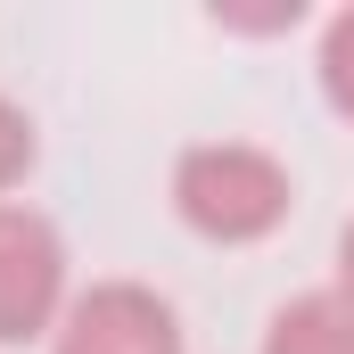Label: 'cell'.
Masks as SVG:
<instances>
[{"label":"cell","mask_w":354,"mask_h":354,"mask_svg":"<svg viewBox=\"0 0 354 354\" xmlns=\"http://www.w3.org/2000/svg\"><path fill=\"white\" fill-rule=\"evenodd\" d=\"M165 206L206 248H264L297 214V165L264 140H239V132L181 140L174 174H165Z\"/></svg>","instance_id":"obj_1"},{"label":"cell","mask_w":354,"mask_h":354,"mask_svg":"<svg viewBox=\"0 0 354 354\" xmlns=\"http://www.w3.org/2000/svg\"><path fill=\"white\" fill-rule=\"evenodd\" d=\"M66 305H75L66 231L33 198H0V346H50Z\"/></svg>","instance_id":"obj_2"},{"label":"cell","mask_w":354,"mask_h":354,"mask_svg":"<svg viewBox=\"0 0 354 354\" xmlns=\"http://www.w3.org/2000/svg\"><path fill=\"white\" fill-rule=\"evenodd\" d=\"M41 354H189V330H181V305L157 280L107 272V280L75 288V305L58 313Z\"/></svg>","instance_id":"obj_3"},{"label":"cell","mask_w":354,"mask_h":354,"mask_svg":"<svg viewBox=\"0 0 354 354\" xmlns=\"http://www.w3.org/2000/svg\"><path fill=\"white\" fill-rule=\"evenodd\" d=\"M256 354H354V297L346 288H297L288 305H272Z\"/></svg>","instance_id":"obj_4"},{"label":"cell","mask_w":354,"mask_h":354,"mask_svg":"<svg viewBox=\"0 0 354 354\" xmlns=\"http://www.w3.org/2000/svg\"><path fill=\"white\" fill-rule=\"evenodd\" d=\"M313 91H322V107L338 124H354V0L330 8L322 33H313Z\"/></svg>","instance_id":"obj_5"},{"label":"cell","mask_w":354,"mask_h":354,"mask_svg":"<svg viewBox=\"0 0 354 354\" xmlns=\"http://www.w3.org/2000/svg\"><path fill=\"white\" fill-rule=\"evenodd\" d=\"M33 165H41V124H33L25 99L0 91V198H17V189L33 181Z\"/></svg>","instance_id":"obj_6"},{"label":"cell","mask_w":354,"mask_h":354,"mask_svg":"<svg viewBox=\"0 0 354 354\" xmlns=\"http://www.w3.org/2000/svg\"><path fill=\"white\" fill-rule=\"evenodd\" d=\"M206 25L214 33H239V41H272V33H297L305 25V0H214Z\"/></svg>","instance_id":"obj_7"},{"label":"cell","mask_w":354,"mask_h":354,"mask_svg":"<svg viewBox=\"0 0 354 354\" xmlns=\"http://www.w3.org/2000/svg\"><path fill=\"white\" fill-rule=\"evenodd\" d=\"M330 288L354 297V214H346V231H338V272H330Z\"/></svg>","instance_id":"obj_8"}]
</instances>
